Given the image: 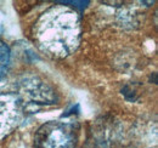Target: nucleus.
Returning <instances> with one entry per match:
<instances>
[{"mask_svg":"<svg viewBox=\"0 0 158 148\" xmlns=\"http://www.w3.org/2000/svg\"><path fill=\"white\" fill-rule=\"evenodd\" d=\"M35 37L43 50L54 56L69 55L78 45L79 18L69 9L54 7L44 14L37 24Z\"/></svg>","mask_w":158,"mask_h":148,"instance_id":"1","label":"nucleus"},{"mask_svg":"<svg viewBox=\"0 0 158 148\" xmlns=\"http://www.w3.org/2000/svg\"><path fill=\"white\" fill-rule=\"evenodd\" d=\"M38 148H74L76 137L73 129L62 123H49L37 135Z\"/></svg>","mask_w":158,"mask_h":148,"instance_id":"2","label":"nucleus"},{"mask_svg":"<svg viewBox=\"0 0 158 148\" xmlns=\"http://www.w3.org/2000/svg\"><path fill=\"white\" fill-rule=\"evenodd\" d=\"M10 64V49L6 44L0 43V79L5 76Z\"/></svg>","mask_w":158,"mask_h":148,"instance_id":"3","label":"nucleus"},{"mask_svg":"<svg viewBox=\"0 0 158 148\" xmlns=\"http://www.w3.org/2000/svg\"><path fill=\"white\" fill-rule=\"evenodd\" d=\"M59 4H63V5H68L69 4V5L79 9V10H84L89 5V1H67V0H63V1H59Z\"/></svg>","mask_w":158,"mask_h":148,"instance_id":"4","label":"nucleus"}]
</instances>
